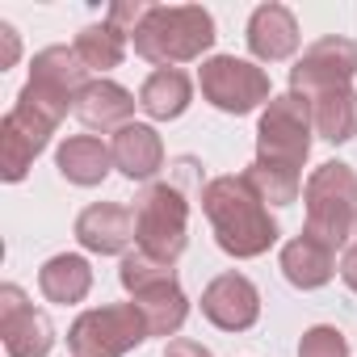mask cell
I'll list each match as a JSON object with an SVG mask.
<instances>
[{"label":"cell","instance_id":"1","mask_svg":"<svg viewBox=\"0 0 357 357\" xmlns=\"http://www.w3.org/2000/svg\"><path fill=\"white\" fill-rule=\"evenodd\" d=\"M202 211L211 219L215 244L236 257V261H252L265 257L278 244V219L269 215V206L261 202V194L240 176H215L202 190Z\"/></svg>","mask_w":357,"mask_h":357},{"label":"cell","instance_id":"2","mask_svg":"<svg viewBox=\"0 0 357 357\" xmlns=\"http://www.w3.org/2000/svg\"><path fill=\"white\" fill-rule=\"evenodd\" d=\"M215 38H219L215 17L202 5H151L143 26L135 30V55L172 68V63L202 59L215 47Z\"/></svg>","mask_w":357,"mask_h":357},{"label":"cell","instance_id":"3","mask_svg":"<svg viewBox=\"0 0 357 357\" xmlns=\"http://www.w3.org/2000/svg\"><path fill=\"white\" fill-rule=\"evenodd\" d=\"M303 202H307V236L328 244L332 252L349 244V236L357 231V172L340 160L319 164L307 185H303Z\"/></svg>","mask_w":357,"mask_h":357},{"label":"cell","instance_id":"4","mask_svg":"<svg viewBox=\"0 0 357 357\" xmlns=\"http://www.w3.org/2000/svg\"><path fill=\"white\" fill-rule=\"evenodd\" d=\"M135 244L139 252L172 265L176 257L185 252L190 244V198L160 181V185H147L135 202Z\"/></svg>","mask_w":357,"mask_h":357},{"label":"cell","instance_id":"5","mask_svg":"<svg viewBox=\"0 0 357 357\" xmlns=\"http://www.w3.org/2000/svg\"><path fill=\"white\" fill-rule=\"evenodd\" d=\"M311 135H315V118H311V101L303 93H282L261 109L257 122V160L282 164L303 172L307 155H311Z\"/></svg>","mask_w":357,"mask_h":357},{"label":"cell","instance_id":"6","mask_svg":"<svg viewBox=\"0 0 357 357\" xmlns=\"http://www.w3.org/2000/svg\"><path fill=\"white\" fill-rule=\"evenodd\" d=\"M147 336L151 328L135 303H109L76 315V324L68 328V349L72 357H126Z\"/></svg>","mask_w":357,"mask_h":357},{"label":"cell","instance_id":"7","mask_svg":"<svg viewBox=\"0 0 357 357\" xmlns=\"http://www.w3.org/2000/svg\"><path fill=\"white\" fill-rule=\"evenodd\" d=\"M198 84H202V97L223 109V114H252L257 105H269V76L248 63V59H236V55H215L202 63L198 72Z\"/></svg>","mask_w":357,"mask_h":357},{"label":"cell","instance_id":"8","mask_svg":"<svg viewBox=\"0 0 357 357\" xmlns=\"http://www.w3.org/2000/svg\"><path fill=\"white\" fill-rule=\"evenodd\" d=\"M353 76H357V47L340 34H328L311 43L290 68V93L319 97L332 89H353Z\"/></svg>","mask_w":357,"mask_h":357},{"label":"cell","instance_id":"9","mask_svg":"<svg viewBox=\"0 0 357 357\" xmlns=\"http://www.w3.org/2000/svg\"><path fill=\"white\" fill-rule=\"evenodd\" d=\"M0 336H5L9 357H51V349H55L51 319L13 282L0 286Z\"/></svg>","mask_w":357,"mask_h":357},{"label":"cell","instance_id":"10","mask_svg":"<svg viewBox=\"0 0 357 357\" xmlns=\"http://www.w3.org/2000/svg\"><path fill=\"white\" fill-rule=\"evenodd\" d=\"M51 135H55L51 122H43L38 114L13 105V109L5 114V122H0V176H5L9 185L26 181L30 164L47 151Z\"/></svg>","mask_w":357,"mask_h":357},{"label":"cell","instance_id":"11","mask_svg":"<svg viewBox=\"0 0 357 357\" xmlns=\"http://www.w3.org/2000/svg\"><path fill=\"white\" fill-rule=\"evenodd\" d=\"M202 315L223 332H248L261 319V290L244 273H219L202 290Z\"/></svg>","mask_w":357,"mask_h":357},{"label":"cell","instance_id":"12","mask_svg":"<svg viewBox=\"0 0 357 357\" xmlns=\"http://www.w3.org/2000/svg\"><path fill=\"white\" fill-rule=\"evenodd\" d=\"M76 240L97 257H126L135 240V211L118 202H93L76 215Z\"/></svg>","mask_w":357,"mask_h":357},{"label":"cell","instance_id":"13","mask_svg":"<svg viewBox=\"0 0 357 357\" xmlns=\"http://www.w3.org/2000/svg\"><path fill=\"white\" fill-rule=\"evenodd\" d=\"M248 51L261 59V63H282V59H290L294 51H298V22H294V13L286 9V5H257L252 9V17H248Z\"/></svg>","mask_w":357,"mask_h":357},{"label":"cell","instance_id":"14","mask_svg":"<svg viewBox=\"0 0 357 357\" xmlns=\"http://www.w3.org/2000/svg\"><path fill=\"white\" fill-rule=\"evenodd\" d=\"M135 105H139V101H135L130 89H122V84L97 76V80H89V84L76 93L72 114H76L89 130H122V126H130Z\"/></svg>","mask_w":357,"mask_h":357},{"label":"cell","instance_id":"15","mask_svg":"<svg viewBox=\"0 0 357 357\" xmlns=\"http://www.w3.org/2000/svg\"><path fill=\"white\" fill-rule=\"evenodd\" d=\"M109 151H114V168L126 176V181H151V176L164 168V143L143 122H130V126L114 130Z\"/></svg>","mask_w":357,"mask_h":357},{"label":"cell","instance_id":"16","mask_svg":"<svg viewBox=\"0 0 357 357\" xmlns=\"http://www.w3.org/2000/svg\"><path fill=\"white\" fill-rule=\"evenodd\" d=\"M55 168H59L63 181H72V185H80V190H93V185H101L105 176H109L114 151H109L97 135H72V139L59 143Z\"/></svg>","mask_w":357,"mask_h":357},{"label":"cell","instance_id":"17","mask_svg":"<svg viewBox=\"0 0 357 357\" xmlns=\"http://www.w3.org/2000/svg\"><path fill=\"white\" fill-rule=\"evenodd\" d=\"M282 273L298 290H319V286H328L336 278V252L303 231V236L282 244Z\"/></svg>","mask_w":357,"mask_h":357},{"label":"cell","instance_id":"18","mask_svg":"<svg viewBox=\"0 0 357 357\" xmlns=\"http://www.w3.org/2000/svg\"><path fill=\"white\" fill-rule=\"evenodd\" d=\"M190 101H194V80L181 68H155L139 89V109L155 122L181 118L190 109Z\"/></svg>","mask_w":357,"mask_h":357},{"label":"cell","instance_id":"19","mask_svg":"<svg viewBox=\"0 0 357 357\" xmlns=\"http://www.w3.org/2000/svg\"><path fill=\"white\" fill-rule=\"evenodd\" d=\"M38 290H43L51 303H59V307L84 303L89 290H93V269H89L84 257L59 252V257H51V261L38 269Z\"/></svg>","mask_w":357,"mask_h":357},{"label":"cell","instance_id":"20","mask_svg":"<svg viewBox=\"0 0 357 357\" xmlns=\"http://www.w3.org/2000/svg\"><path fill=\"white\" fill-rule=\"evenodd\" d=\"M130 303L143 311L151 336H172V332H181V324H185V315H190V298H185V290H181V282H176V278H172V282H160V286H151V290H143V294H135Z\"/></svg>","mask_w":357,"mask_h":357},{"label":"cell","instance_id":"21","mask_svg":"<svg viewBox=\"0 0 357 357\" xmlns=\"http://www.w3.org/2000/svg\"><path fill=\"white\" fill-rule=\"evenodd\" d=\"M311 101V118H315V135L324 143H349L357 135V89H332Z\"/></svg>","mask_w":357,"mask_h":357},{"label":"cell","instance_id":"22","mask_svg":"<svg viewBox=\"0 0 357 357\" xmlns=\"http://www.w3.org/2000/svg\"><path fill=\"white\" fill-rule=\"evenodd\" d=\"M89 68H84V59L76 55V47H47V51H38L34 55V63H30V80H43V84H51V89H63V93H80L89 80Z\"/></svg>","mask_w":357,"mask_h":357},{"label":"cell","instance_id":"23","mask_svg":"<svg viewBox=\"0 0 357 357\" xmlns=\"http://www.w3.org/2000/svg\"><path fill=\"white\" fill-rule=\"evenodd\" d=\"M76 55L84 59L89 72H109L126 59V34H118L109 22H97V26H84L76 34Z\"/></svg>","mask_w":357,"mask_h":357},{"label":"cell","instance_id":"24","mask_svg":"<svg viewBox=\"0 0 357 357\" xmlns=\"http://www.w3.org/2000/svg\"><path fill=\"white\" fill-rule=\"evenodd\" d=\"M244 181L261 194V202L269 206H290L298 194H303V172L294 168H282V164H269V160H252L244 168Z\"/></svg>","mask_w":357,"mask_h":357},{"label":"cell","instance_id":"25","mask_svg":"<svg viewBox=\"0 0 357 357\" xmlns=\"http://www.w3.org/2000/svg\"><path fill=\"white\" fill-rule=\"evenodd\" d=\"M172 278H176V269L155 261V257H147V252H126L122 265H118V282H122V290L130 298L151 290V286H160V282H172Z\"/></svg>","mask_w":357,"mask_h":357},{"label":"cell","instance_id":"26","mask_svg":"<svg viewBox=\"0 0 357 357\" xmlns=\"http://www.w3.org/2000/svg\"><path fill=\"white\" fill-rule=\"evenodd\" d=\"M298 357H349V344H344L340 328H332V324H315V328L303 332V340H298Z\"/></svg>","mask_w":357,"mask_h":357},{"label":"cell","instance_id":"27","mask_svg":"<svg viewBox=\"0 0 357 357\" xmlns=\"http://www.w3.org/2000/svg\"><path fill=\"white\" fill-rule=\"evenodd\" d=\"M147 13H151V5H147V0H118V5H109L105 22H109L118 34L135 38V30L143 26V17H147Z\"/></svg>","mask_w":357,"mask_h":357},{"label":"cell","instance_id":"28","mask_svg":"<svg viewBox=\"0 0 357 357\" xmlns=\"http://www.w3.org/2000/svg\"><path fill=\"white\" fill-rule=\"evenodd\" d=\"M17 55H22V38H17V30H13L9 22H0V68H13Z\"/></svg>","mask_w":357,"mask_h":357},{"label":"cell","instance_id":"29","mask_svg":"<svg viewBox=\"0 0 357 357\" xmlns=\"http://www.w3.org/2000/svg\"><path fill=\"white\" fill-rule=\"evenodd\" d=\"M164 357H215L206 344H198V340H190V336H176V340H168V349H164Z\"/></svg>","mask_w":357,"mask_h":357},{"label":"cell","instance_id":"30","mask_svg":"<svg viewBox=\"0 0 357 357\" xmlns=\"http://www.w3.org/2000/svg\"><path fill=\"white\" fill-rule=\"evenodd\" d=\"M340 278H344V286L357 294V244H353V248L340 257Z\"/></svg>","mask_w":357,"mask_h":357}]
</instances>
